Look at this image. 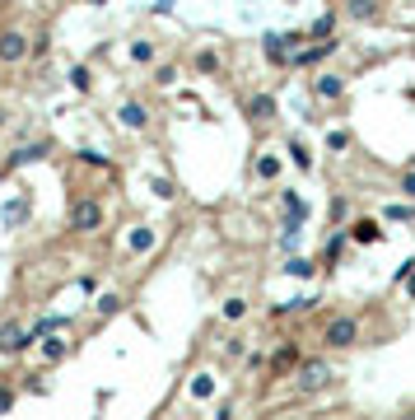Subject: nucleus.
Here are the masks:
<instances>
[{"label": "nucleus", "mask_w": 415, "mask_h": 420, "mask_svg": "<svg viewBox=\"0 0 415 420\" xmlns=\"http://www.w3.org/2000/svg\"><path fill=\"white\" fill-rule=\"evenodd\" d=\"M350 238H354V243H383L387 233L378 229V219H354V224H350Z\"/></svg>", "instance_id": "423d86ee"}, {"label": "nucleus", "mask_w": 415, "mask_h": 420, "mask_svg": "<svg viewBox=\"0 0 415 420\" xmlns=\"http://www.w3.org/2000/svg\"><path fill=\"white\" fill-rule=\"evenodd\" d=\"M122 122L131 126V131H145V122H150V112L140 108V103H126V108H122Z\"/></svg>", "instance_id": "1a4fd4ad"}, {"label": "nucleus", "mask_w": 415, "mask_h": 420, "mask_svg": "<svg viewBox=\"0 0 415 420\" xmlns=\"http://www.w3.org/2000/svg\"><path fill=\"white\" fill-rule=\"evenodd\" d=\"M243 313H247V304H243V299H229V304H224V318H229V322H238Z\"/></svg>", "instance_id": "412c9836"}, {"label": "nucleus", "mask_w": 415, "mask_h": 420, "mask_svg": "<svg viewBox=\"0 0 415 420\" xmlns=\"http://www.w3.org/2000/svg\"><path fill=\"white\" fill-rule=\"evenodd\" d=\"M350 215V205H345V196H336V201H331V219H345Z\"/></svg>", "instance_id": "bb28decb"}, {"label": "nucleus", "mask_w": 415, "mask_h": 420, "mask_svg": "<svg viewBox=\"0 0 415 420\" xmlns=\"http://www.w3.org/2000/svg\"><path fill=\"white\" fill-rule=\"evenodd\" d=\"M340 248H345V233H336V238L327 243V262H336V257H340Z\"/></svg>", "instance_id": "5701e85b"}, {"label": "nucleus", "mask_w": 415, "mask_h": 420, "mask_svg": "<svg viewBox=\"0 0 415 420\" xmlns=\"http://www.w3.org/2000/svg\"><path fill=\"white\" fill-rule=\"evenodd\" d=\"M331 29H336V19L327 15V19H318V24H313V33H318V38H331Z\"/></svg>", "instance_id": "b1692460"}, {"label": "nucleus", "mask_w": 415, "mask_h": 420, "mask_svg": "<svg viewBox=\"0 0 415 420\" xmlns=\"http://www.w3.org/2000/svg\"><path fill=\"white\" fill-rule=\"evenodd\" d=\"M331 52H336V42H318V47H308V52H294L290 65H318L322 56H331Z\"/></svg>", "instance_id": "0eeeda50"}, {"label": "nucleus", "mask_w": 415, "mask_h": 420, "mask_svg": "<svg viewBox=\"0 0 415 420\" xmlns=\"http://www.w3.org/2000/svg\"><path fill=\"white\" fill-rule=\"evenodd\" d=\"M10 402H15V392H10V388H0V411H10Z\"/></svg>", "instance_id": "c85d7f7f"}, {"label": "nucleus", "mask_w": 415, "mask_h": 420, "mask_svg": "<svg viewBox=\"0 0 415 420\" xmlns=\"http://www.w3.org/2000/svg\"><path fill=\"white\" fill-rule=\"evenodd\" d=\"M280 201H285L290 219H308V201H304V196H294V192H280Z\"/></svg>", "instance_id": "f8f14e48"}, {"label": "nucleus", "mask_w": 415, "mask_h": 420, "mask_svg": "<svg viewBox=\"0 0 415 420\" xmlns=\"http://www.w3.org/2000/svg\"><path fill=\"white\" fill-rule=\"evenodd\" d=\"M345 15L350 19H373L378 15V0H345Z\"/></svg>", "instance_id": "9b49d317"}, {"label": "nucleus", "mask_w": 415, "mask_h": 420, "mask_svg": "<svg viewBox=\"0 0 415 420\" xmlns=\"http://www.w3.org/2000/svg\"><path fill=\"white\" fill-rule=\"evenodd\" d=\"M29 56V38L24 33H0V61H24Z\"/></svg>", "instance_id": "39448f33"}, {"label": "nucleus", "mask_w": 415, "mask_h": 420, "mask_svg": "<svg viewBox=\"0 0 415 420\" xmlns=\"http://www.w3.org/2000/svg\"><path fill=\"white\" fill-rule=\"evenodd\" d=\"M29 215V201H24V196H19V201H10L5 205V224H19V219Z\"/></svg>", "instance_id": "dca6fc26"}, {"label": "nucleus", "mask_w": 415, "mask_h": 420, "mask_svg": "<svg viewBox=\"0 0 415 420\" xmlns=\"http://www.w3.org/2000/svg\"><path fill=\"white\" fill-rule=\"evenodd\" d=\"M117 309H122V299H117V295H103V299H98V313H103V318H108V313H117Z\"/></svg>", "instance_id": "4be33fe9"}, {"label": "nucleus", "mask_w": 415, "mask_h": 420, "mask_svg": "<svg viewBox=\"0 0 415 420\" xmlns=\"http://www.w3.org/2000/svg\"><path fill=\"white\" fill-rule=\"evenodd\" d=\"M383 215H387V219H397V224H415V205H387Z\"/></svg>", "instance_id": "2eb2a0df"}, {"label": "nucleus", "mask_w": 415, "mask_h": 420, "mask_svg": "<svg viewBox=\"0 0 415 420\" xmlns=\"http://www.w3.org/2000/svg\"><path fill=\"white\" fill-rule=\"evenodd\" d=\"M42 355H47V359H61V355H65V341H47Z\"/></svg>", "instance_id": "a878e982"}, {"label": "nucleus", "mask_w": 415, "mask_h": 420, "mask_svg": "<svg viewBox=\"0 0 415 420\" xmlns=\"http://www.w3.org/2000/svg\"><path fill=\"white\" fill-rule=\"evenodd\" d=\"M406 295H411V299H415V280H406Z\"/></svg>", "instance_id": "c756f323"}, {"label": "nucleus", "mask_w": 415, "mask_h": 420, "mask_svg": "<svg viewBox=\"0 0 415 420\" xmlns=\"http://www.w3.org/2000/svg\"><path fill=\"white\" fill-rule=\"evenodd\" d=\"M313 89H318V98H340V93H345V79L340 75H318Z\"/></svg>", "instance_id": "6e6552de"}, {"label": "nucleus", "mask_w": 415, "mask_h": 420, "mask_svg": "<svg viewBox=\"0 0 415 420\" xmlns=\"http://www.w3.org/2000/svg\"><path fill=\"white\" fill-rule=\"evenodd\" d=\"M215 383H210V373H196V383H191V397H210Z\"/></svg>", "instance_id": "6ab92c4d"}, {"label": "nucleus", "mask_w": 415, "mask_h": 420, "mask_svg": "<svg viewBox=\"0 0 415 420\" xmlns=\"http://www.w3.org/2000/svg\"><path fill=\"white\" fill-rule=\"evenodd\" d=\"M313 271H318V266L308 262V257H290V262H285V276H299V280H308Z\"/></svg>", "instance_id": "ddd939ff"}, {"label": "nucleus", "mask_w": 415, "mask_h": 420, "mask_svg": "<svg viewBox=\"0 0 415 420\" xmlns=\"http://www.w3.org/2000/svg\"><path fill=\"white\" fill-rule=\"evenodd\" d=\"M98 224H103V205H98V201H75V205H70V229L93 233Z\"/></svg>", "instance_id": "7ed1b4c3"}, {"label": "nucleus", "mask_w": 415, "mask_h": 420, "mask_svg": "<svg viewBox=\"0 0 415 420\" xmlns=\"http://www.w3.org/2000/svg\"><path fill=\"white\" fill-rule=\"evenodd\" d=\"M252 117H257V122H271V117H276V98H271V93H257V98H252Z\"/></svg>", "instance_id": "9d476101"}, {"label": "nucleus", "mask_w": 415, "mask_h": 420, "mask_svg": "<svg viewBox=\"0 0 415 420\" xmlns=\"http://www.w3.org/2000/svg\"><path fill=\"white\" fill-rule=\"evenodd\" d=\"M70 84H75V89L84 93V89L93 84V79H89V70H84V65H75V70H70Z\"/></svg>", "instance_id": "aec40b11"}, {"label": "nucleus", "mask_w": 415, "mask_h": 420, "mask_svg": "<svg viewBox=\"0 0 415 420\" xmlns=\"http://www.w3.org/2000/svg\"><path fill=\"white\" fill-rule=\"evenodd\" d=\"M131 56H136V61H154V47L150 42H136V47H131Z\"/></svg>", "instance_id": "393cba45"}, {"label": "nucleus", "mask_w": 415, "mask_h": 420, "mask_svg": "<svg viewBox=\"0 0 415 420\" xmlns=\"http://www.w3.org/2000/svg\"><path fill=\"white\" fill-rule=\"evenodd\" d=\"M290 159L299 164V173L313 169V155H308V145H299V140H290Z\"/></svg>", "instance_id": "4468645a"}, {"label": "nucleus", "mask_w": 415, "mask_h": 420, "mask_svg": "<svg viewBox=\"0 0 415 420\" xmlns=\"http://www.w3.org/2000/svg\"><path fill=\"white\" fill-rule=\"evenodd\" d=\"M401 192H406V196H415V173H406V178H401Z\"/></svg>", "instance_id": "cd10ccee"}, {"label": "nucleus", "mask_w": 415, "mask_h": 420, "mask_svg": "<svg viewBox=\"0 0 415 420\" xmlns=\"http://www.w3.org/2000/svg\"><path fill=\"white\" fill-rule=\"evenodd\" d=\"M354 341H359V322L354 318H331L327 322V345L331 350H350Z\"/></svg>", "instance_id": "f03ea898"}, {"label": "nucleus", "mask_w": 415, "mask_h": 420, "mask_svg": "<svg viewBox=\"0 0 415 420\" xmlns=\"http://www.w3.org/2000/svg\"><path fill=\"white\" fill-rule=\"evenodd\" d=\"M29 341H33V332H24L19 322L0 327V355H19V350H24Z\"/></svg>", "instance_id": "20e7f679"}, {"label": "nucleus", "mask_w": 415, "mask_h": 420, "mask_svg": "<svg viewBox=\"0 0 415 420\" xmlns=\"http://www.w3.org/2000/svg\"><path fill=\"white\" fill-rule=\"evenodd\" d=\"M131 248H136V252L154 248V229H136V233H131Z\"/></svg>", "instance_id": "a211bd4d"}, {"label": "nucleus", "mask_w": 415, "mask_h": 420, "mask_svg": "<svg viewBox=\"0 0 415 420\" xmlns=\"http://www.w3.org/2000/svg\"><path fill=\"white\" fill-rule=\"evenodd\" d=\"M294 383H299V392H322L331 383V364L327 359H308V364H299Z\"/></svg>", "instance_id": "f257e3e1"}, {"label": "nucleus", "mask_w": 415, "mask_h": 420, "mask_svg": "<svg viewBox=\"0 0 415 420\" xmlns=\"http://www.w3.org/2000/svg\"><path fill=\"white\" fill-rule=\"evenodd\" d=\"M327 150H331V155L350 150V136H345V131H327Z\"/></svg>", "instance_id": "f3484780"}]
</instances>
